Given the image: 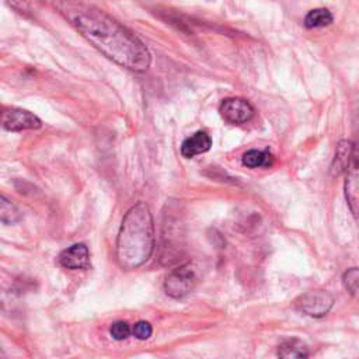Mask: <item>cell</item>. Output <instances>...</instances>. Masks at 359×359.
Instances as JSON below:
<instances>
[{"label": "cell", "instance_id": "obj_1", "mask_svg": "<svg viewBox=\"0 0 359 359\" xmlns=\"http://www.w3.org/2000/svg\"><path fill=\"white\" fill-rule=\"evenodd\" d=\"M59 13L104 56L132 72H146L151 56L146 45L102 10L77 0H55Z\"/></svg>", "mask_w": 359, "mask_h": 359}, {"label": "cell", "instance_id": "obj_2", "mask_svg": "<svg viewBox=\"0 0 359 359\" xmlns=\"http://www.w3.org/2000/svg\"><path fill=\"white\" fill-rule=\"evenodd\" d=\"M153 251V216L146 202H137L122 219L116 237V262L122 269L132 271L147 262Z\"/></svg>", "mask_w": 359, "mask_h": 359}, {"label": "cell", "instance_id": "obj_3", "mask_svg": "<svg viewBox=\"0 0 359 359\" xmlns=\"http://www.w3.org/2000/svg\"><path fill=\"white\" fill-rule=\"evenodd\" d=\"M198 276L191 264H184L172 269L164 280V290L172 299H182L195 287Z\"/></svg>", "mask_w": 359, "mask_h": 359}, {"label": "cell", "instance_id": "obj_4", "mask_svg": "<svg viewBox=\"0 0 359 359\" xmlns=\"http://www.w3.org/2000/svg\"><path fill=\"white\" fill-rule=\"evenodd\" d=\"M334 297L327 290H310L299 296L294 302V306L299 311L310 317H324L332 307Z\"/></svg>", "mask_w": 359, "mask_h": 359}, {"label": "cell", "instance_id": "obj_5", "mask_svg": "<svg viewBox=\"0 0 359 359\" xmlns=\"http://www.w3.org/2000/svg\"><path fill=\"white\" fill-rule=\"evenodd\" d=\"M345 198L351 213L359 220V142L353 146V151L346 167Z\"/></svg>", "mask_w": 359, "mask_h": 359}, {"label": "cell", "instance_id": "obj_6", "mask_svg": "<svg viewBox=\"0 0 359 359\" xmlns=\"http://www.w3.org/2000/svg\"><path fill=\"white\" fill-rule=\"evenodd\" d=\"M1 125L11 132H20L27 129H39L42 126L41 119L32 112L21 108H4L1 114Z\"/></svg>", "mask_w": 359, "mask_h": 359}, {"label": "cell", "instance_id": "obj_7", "mask_svg": "<svg viewBox=\"0 0 359 359\" xmlns=\"http://www.w3.org/2000/svg\"><path fill=\"white\" fill-rule=\"evenodd\" d=\"M219 112L222 115V118L231 123V125H241L248 122L250 119H252L255 111L252 108V105L244 100V98H238V97H233V98H226L219 108Z\"/></svg>", "mask_w": 359, "mask_h": 359}, {"label": "cell", "instance_id": "obj_8", "mask_svg": "<svg viewBox=\"0 0 359 359\" xmlns=\"http://www.w3.org/2000/svg\"><path fill=\"white\" fill-rule=\"evenodd\" d=\"M57 261L67 269H87L90 266V251L86 244L77 243L63 250L59 254Z\"/></svg>", "mask_w": 359, "mask_h": 359}, {"label": "cell", "instance_id": "obj_9", "mask_svg": "<svg viewBox=\"0 0 359 359\" xmlns=\"http://www.w3.org/2000/svg\"><path fill=\"white\" fill-rule=\"evenodd\" d=\"M210 146H212L210 136L203 130H198L182 142L181 154L185 158H192L198 154L206 153L210 149Z\"/></svg>", "mask_w": 359, "mask_h": 359}, {"label": "cell", "instance_id": "obj_10", "mask_svg": "<svg viewBox=\"0 0 359 359\" xmlns=\"http://www.w3.org/2000/svg\"><path fill=\"white\" fill-rule=\"evenodd\" d=\"M353 151V144L349 140H341L337 146V151H335V157L331 165V171L332 174H341L342 171H346V167L349 164L351 156Z\"/></svg>", "mask_w": 359, "mask_h": 359}, {"label": "cell", "instance_id": "obj_11", "mask_svg": "<svg viewBox=\"0 0 359 359\" xmlns=\"http://www.w3.org/2000/svg\"><path fill=\"white\" fill-rule=\"evenodd\" d=\"M278 356L283 359H297V358H307L309 348L300 339H287L282 342L278 348Z\"/></svg>", "mask_w": 359, "mask_h": 359}, {"label": "cell", "instance_id": "obj_12", "mask_svg": "<svg viewBox=\"0 0 359 359\" xmlns=\"http://www.w3.org/2000/svg\"><path fill=\"white\" fill-rule=\"evenodd\" d=\"M273 163L272 153L266 150H248L243 154V164L248 168H257V167H269Z\"/></svg>", "mask_w": 359, "mask_h": 359}, {"label": "cell", "instance_id": "obj_13", "mask_svg": "<svg viewBox=\"0 0 359 359\" xmlns=\"http://www.w3.org/2000/svg\"><path fill=\"white\" fill-rule=\"evenodd\" d=\"M334 17L327 8H314L310 10L304 17V27L306 28H320L327 27L332 22Z\"/></svg>", "mask_w": 359, "mask_h": 359}, {"label": "cell", "instance_id": "obj_14", "mask_svg": "<svg viewBox=\"0 0 359 359\" xmlns=\"http://www.w3.org/2000/svg\"><path fill=\"white\" fill-rule=\"evenodd\" d=\"M21 219V212L18 208L7 199L4 195L0 196V220L3 224H13Z\"/></svg>", "mask_w": 359, "mask_h": 359}, {"label": "cell", "instance_id": "obj_15", "mask_svg": "<svg viewBox=\"0 0 359 359\" xmlns=\"http://www.w3.org/2000/svg\"><path fill=\"white\" fill-rule=\"evenodd\" d=\"M342 282L345 289L351 294H355L359 290V268L346 269L342 275Z\"/></svg>", "mask_w": 359, "mask_h": 359}, {"label": "cell", "instance_id": "obj_16", "mask_svg": "<svg viewBox=\"0 0 359 359\" xmlns=\"http://www.w3.org/2000/svg\"><path fill=\"white\" fill-rule=\"evenodd\" d=\"M130 332H132V328H130L129 324L125 323V321H115V323H112L111 327H109V334H111V337H112L114 339H116V341H123V339H126V338L130 335Z\"/></svg>", "mask_w": 359, "mask_h": 359}, {"label": "cell", "instance_id": "obj_17", "mask_svg": "<svg viewBox=\"0 0 359 359\" xmlns=\"http://www.w3.org/2000/svg\"><path fill=\"white\" fill-rule=\"evenodd\" d=\"M151 332H153V328L151 325L147 323V321H137L133 327H132V334L135 338L140 339V341H144V339H149L151 337Z\"/></svg>", "mask_w": 359, "mask_h": 359}, {"label": "cell", "instance_id": "obj_18", "mask_svg": "<svg viewBox=\"0 0 359 359\" xmlns=\"http://www.w3.org/2000/svg\"><path fill=\"white\" fill-rule=\"evenodd\" d=\"M11 6H14L17 10H20L21 13L28 10L29 4H31V0H8Z\"/></svg>", "mask_w": 359, "mask_h": 359}]
</instances>
